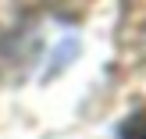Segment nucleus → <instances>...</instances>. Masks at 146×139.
Masks as SVG:
<instances>
[{
    "label": "nucleus",
    "mask_w": 146,
    "mask_h": 139,
    "mask_svg": "<svg viewBox=\"0 0 146 139\" xmlns=\"http://www.w3.org/2000/svg\"><path fill=\"white\" fill-rule=\"evenodd\" d=\"M121 136H125V139H146V111L132 114V118L121 125Z\"/></svg>",
    "instance_id": "nucleus-1"
}]
</instances>
